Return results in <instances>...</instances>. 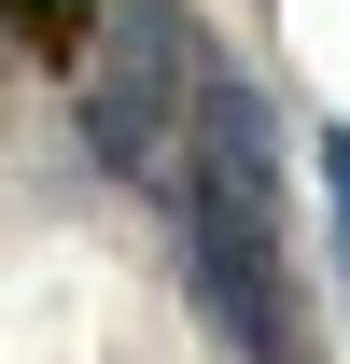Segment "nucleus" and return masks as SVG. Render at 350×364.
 Returning <instances> with one entry per match:
<instances>
[{
  "label": "nucleus",
  "mask_w": 350,
  "mask_h": 364,
  "mask_svg": "<svg viewBox=\"0 0 350 364\" xmlns=\"http://www.w3.org/2000/svg\"><path fill=\"white\" fill-rule=\"evenodd\" d=\"M169 196H182V238H196L211 322L253 364H308V336H295V238H280V127H266V98L238 85V70L196 85V127H182Z\"/></svg>",
  "instance_id": "obj_1"
},
{
  "label": "nucleus",
  "mask_w": 350,
  "mask_h": 364,
  "mask_svg": "<svg viewBox=\"0 0 350 364\" xmlns=\"http://www.w3.org/2000/svg\"><path fill=\"white\" fill-rule=\"evenodd\" d=\"M196 85H211V43L182 0H112L98 43L70 56V112H85V154L112 182H154L169 196L182 168V127H196Z\"/></svg>",
  "instance_id": "obj_2"
},
{
  "label": "nucleus",
  "mask_w": 350,
  "mask_h": 364,
  "mask_svg": "<svg viewBox=\"0 0 350 364\" xmlns=\"http://www.w3.org/2000/svg\"><path fill=\"white\" fill-rule=\"evenodd\" d=\"M0 28H14L28 56H56V70H70V56H85V28H98V0H0Z\"/></svg>",
  "instance_id": "obj_3"
},
{
  "label": "nucleus",
  "mask_w": 350,
  "mask_h": 364,
  "mask_svg": "<svg viewBox=\"0 0 350 364\" xmlns=\"http://www.w3.org/2000/svg\"><path fill=\"white\" fill-rule=\"evenodd\" d=\"M308 154H322V210H336V280H350V127H322Z\"/></svg>",
  "instance_id": "obj_4"
}]
</instances>
